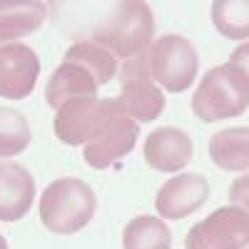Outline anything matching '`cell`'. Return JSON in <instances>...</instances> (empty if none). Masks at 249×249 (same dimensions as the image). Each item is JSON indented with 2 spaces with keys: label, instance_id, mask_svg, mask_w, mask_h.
Returning <instances> with one entry per match:
<instances>
[{
  "label": "cell",
  "instance_id": "cell-3",
  "mask_svg": "<svg viewBox=\"0 0 249 249\" xmlns=\"http://www.w3.org/2000/svg\"><path fill=\"white\" fill-rule=\"evenodd\" d=\"M249 107V77L232 62L207 72L192 97V112L202 122L237 117Z\"/></svg>",
  "mask_w": 249,
  "mask_h": 249
},
{
  "label": "cell",
  "instance_id": "cell-22",
  "mask_svg": "<svg viewBox=\"0 0 249 249\" xmlns=\"http://www.w3.org/2000/svg\"><path fill=\"white\" fill-rule=\"evenodd\" d=\"M0 249H8V242H5V237L0 234Z\"/></svg>",
  "mask_w": 249,
  "mask_h": 249
},
{
  "label": "cell",
  "instance_id": "cell-12",
  "mask_svg": "<svg viewBox=\"0 0 249 249\" xmlns=\"http://www.w3.org/2000/svg\"><path fill=\"white\" fill-rule=\"evenodd\" d=\"M35 202V177L18 162H0V222L23 219Z\"/></svg>",
  "mask_w": 249,
  "mask_h": 249
},
{
  "label": "cell",
  "instance_id": "cell-15",
  "mask_svg": "<svg viewBox=\"0 0 249 249\" xmlns=\"http://www.w3.org/2000/svg\"><path fill=\"white\" fill-rule=\"evenodd\" d=\"M210 160L224 172H247L249 170V127H230L212 135Z\"/></svg>",
  "mask_w": 249,
  "mask_h": 249
},
{
  "label": "cell",
  "instance_id": "cell-21",
  "mask_svg": "<svg viewBox=\"0 0 249 249\" xmlns=\"http://www.w3.org/2000/svg\"><path fill=\"white\" fill-rule=\"evenodd\" d=\"M230 62H232L234 68H239V70L249 77V40H247V43H242V45L232 53Z\"/></svg>",
  "mask_w": 249,
  "mask_h": 249
},
{
  "label": "cell",
  "instance_id": "cell-4",
  "mask_svg": "<svg viewBox=\"0 0 249 249\" xmlns=\"http://www.w3.org/2000/svg\"><path fill=\"white\" fill-rule=\"evenodd\" d=\"M150 72L155 82L172 95L190 90L199 72V57L195 45L182 35H162L147 50Z\"/></svg>",
  "mask_w": 249,
  "mask_h": 249
},
{
  "label": "cell",
  "instance_id": "cell-7",
  "mask_svg": "<svg viewBox=\"0 0 249 249\" xmlns=\"http://www.w3.org/2000/svg\"><path fill=\"white\" fill-rule=\"evenodd\" d=\"M249 214L227 204L197 222L184 237V249H247Z\"/></svg>",
  "mask_w": 249,
  "mask_h": 249
},
{
  "label": "cell",
  "instance_id": "cell-1",
  "mask_svg": "<svg viewBox=\"0 0 249 249\" xmlns=\"http://www.w3.org/2000/svg\"><path fill=\"white\" fill-rule=\"evenodd\" d=\"M152 35L155 15L150 5L140 3V0H130V3H117L110 10V15L100 20L90 40L110 50L115 57L132 60L152 48Z\"/></svg>",
  "mask_w": 249,
  "mask_h": 249
},
{
  "label": "cell",
  "instance_id": "cell-20",
  "mask_svg": "<svg viewBox=\"0 0 249 249\" xmlns=\"http://www.w3.org/2000/svg\"><path fill=\"white\" fill-rule=\"evenodd\" d=\"M230 199L234 207H239L242 212L249 214V175H242L232 182L230 187Z\"/></svg>",
  "mask_w": 249,
  "mask_h": 249
},
{
  "label": "cell",
  "instance_id": "cell-9",
  "mask_svg": "<svg viewBox=\"0 0 249 249\" xmlns=\"http://www.w3.org/2000/svg\"><path fill=\"white\" fill-rule=\"evenodd\" d=\"M40 75V60L30 45L5 43L0 45V97L23 100L28 97Z\"/></svg>",
  "mask_w": 249,
  "mask_h": 249
},
{
  "label": "cell",
  "instance_id": "cell-16",
  "mask_svg": "<svg viewBox=\"0 0 249 249\" xmlns=\"http://www.w3.org/2000/svg\"><path fill=\"white\" fill-rule=\"evenodd\" d=\"M122 247L124 249H172V232L162 217L142 214L124 224Z\"/></svg>",
  "mask_w": 249,
  "mask_h": 249
},
{
  "label": "cell",
  "instance_id": "cell-23",
  "mask_svg": "<svg viewBox=\"0 0 249 249\" xmlns=\"http://www.w3.org/2000/svg\"><path fill=\"white\" fill-rule=\"evenodd\" d=\"M247 249H249V247H247Z\"/></svg>",
  "mask_w": 249,
  "mask_h": 249
},
{
  "label": "cell",
  "instance_id": "cell-14",
  "mask_svg": "<svg viewBox=\"0 0 249 249\" xmlns=\"http://www.w3.org/2000/svg\"><path fill=\"white\" fill-rule=\"evenodd\" d=\"M48 18V5L40 0H0V43L35 33Z\"/></svg>",
  "mask_w": 249,
  "mask_h": 249
},
{
  "label": "cell",
  "instance_id": "cell-13",
  "mask_svg": "<svg viewBox=\"0 0 249 249\" xmlns=\"http://www.w3.org/2000/svg\"><path fill=\"white\" fill-rule=\"evenodd\" d=\"M100 80L75 60H65L55 68V72L48 80L45 88V102L53 110H60L62 105H68L70 100H80V97H97L100 90Z\"/></svg>",
  "mask_w": 249,
  "mask_h": 249
},
{
  "label": "cell",
  "instance_id": "cell-17",
  "mask_svg": "<svg viewBox=\"0 0 249 249\" xmlns=\"http://www.w3.org/2000/svg\"><path fill=\"white\" fill-rule=\"evenodd\" d=\"M62 57L85 65L100 80V85H107V82L117 75V57L110 50H105L102 45L92 43V40H80V43L70 45Z\"/></svg>",
  "mask_w": 249,
  "mask_h": 249
},
{
  "label": "cell",
  "instance_id": "cell-19",
  "mask_svg": "<svg viewBox=\"0 0 249 249\" xmlns=\"http://www.w3.org/2000/svg\"><path fill=\"white\" fill-rule=\"evenodd\" d=\"M33 142L30 124L18 110L0 107V157H15L25 152Z\"/></svg>",
  "mask_w": 249,
  "mask_h": 249
},
{
  "label": "cell",
  "instance_id": "cell-10",
  "mask_svg": "<svg viewBox=\"0 0 249 249\" xmlns=\"http://www.w3.org/2000/svg\"><path fill=\"white\" fill-rule=\"evenodd\" d=\"M137 135H140V122H135L124 112H120L90 144H85L82 160L95 170H105L135 150Z\"/></svg>",
  "mask_w": 249,
  "mask_h": 249
},
{
  "label": "cell",
  "instance_id": "cell-11",
  "mask_svg": "<svg viewBox=\"0 0 249 249\" xmlns=\"http://www.w3.org/2000/svg\"><path fill=\"white\" fill-rule=\"evenodd\" d=\"M195 157V144L179 127H157L144 140V162L157 172H179Z\"/></svg>",
  "mask_w": 249,
  "mask_h": 249
},
{
  "label": "cell",
  "instance_id": "cell-18",
  "mask_svg": "<svg viewBox=\"0 0 249 249\" xmlns=\"http://www.w3.org/2000/svg\"><path fill=\"white\" fill-rule=\"evenodd\" d=\"M212 23L227 40H249V0H217Z\"/></svg>",
  "mask_w": 249,
  "mask_h": 249
},
{
  "label": "cell",
  "instance_id": "cell-8",
  "mask_svg": "<svg viewBox=\"0 0 249 249\" xmlns=\"http://www.w3.org/2000/svg\"><path fill=\"white\" fill-rule=\"evenodd\" d=\"M207 197H210V182L204 179V175L184 172L170 177L157 190L155 210L162 219H184L187 214H195Z\"/></svg>",
  "mask_w": 249,
  "mask_h": 249
},
{
  "label": "cell",
  "instance_id": "cell-5",
  "mask_svg": "<svg viewBox=\"0 0 249 249\" xmlns=\"http://www.w3.org/2000/svg\"><path fill=\"white\" fill-rule=\"evenodd\" d=\"M115 100L120 102L122 112L135 122H152L162 115L164 92L150 72L147 53L124 60L120 70V95Z\"/></svg>",
  "mask_w": 249,
  "mask_h": 249
},
{
  "label": "cell",
  "instance_id": "cell-6",
  "mask_svg": "<svg viewBox=\"0 0 249 249\" xmlns=\"http://www.w3.org/2000/svg\"><path fill=\"white\" fill-rule=\"evenodd\" d=\"M122 112L117 100L80 97L62 105L55 115V135L65 144H90Z\"/></svg>",
  "mask_w": 249,
  "mask_h": 249
},
{
  "label": "cell",
  "instance_id": "cell-2",
  "mask_svg": "<svg viewBox=\"0 0 249 249\" xmlns=\"http://www.w3.org/2000/svg\"><path fill=\"white\" fill-rule=\"evenodd\" d=\"M97 210V197L88 182L62 177L40 195V222L53 234H75L85 230Z\"/></svg>",
  "mask_w": 249,
  "mask_h": 249
}]
</instances>
